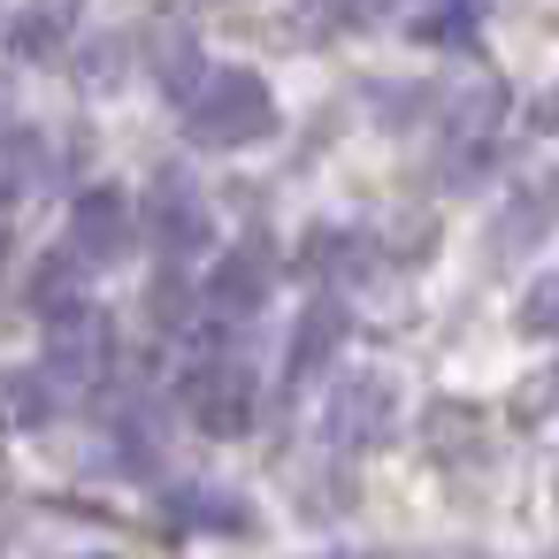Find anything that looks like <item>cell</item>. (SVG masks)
<instances>
[{
	"instance_id": "obj_3",
	"label": "cell",
	"mask_w": 559,
	"mask_h": 559,
	"mask_svg": "<svg viewBox=\"0 0 559 559\" xmlns=\"http://www.w3.org/2000/svg\"><path fill=\"white\" fill-rule=\"evenodd\" d=\"M185 406H192V421H200V429L238 437V429L253 421V376H246V368H230V360H215V368L185 376Z\"/></svg>"
},
{
	"instance_id": "obj_9",
	"label": "cell",
	"mask_w": 559,
	"mask_h": 559,
	"mask_svg": "<svg viewBox=\"0 0 559 559\" xmlns=\"http://www.w3.org/2000/svg\"><path fill=\"white\" fill-rule=\"evenodd\" d=\"M9 39H16V55H55L70 39V9H24V24Z\"/></svg>"
},
{
	"instance_id": "obj_8",
	"label": "cell",
	"mask_w": 559,
	"mask_h": 559,
	"mask_svg": "<svg viewBox=\"0 0 559 559\" xmlns=\"http://www.w3.org/2000/svg\"><path fill=\"white\" fill-rule=\"evenodd\" d=\"M261 299H269V269H261L253 253H246V261H223V276H215V307H223V314H253Z\"/></svg>"
},
{
	"instance_id": "obj_2",
	"label": "cell",
	"mask_w": 559,
	"mask_h": 559,
	"mask_svg": "<svg viewBox=\"0 0 559 559\" xmlns=\"http://www.w3.org/2000/svg\"><path fill=\"white\" fill-rule=\"evenodd\" d=\"M391 421H399L391 376H360V383H345V391L330 399V437H337L345 452H376V444L391 437Z\"/></svg>"
},
{
	"instance_id": "obj_7",
	"label": "cell",
	"mask_w": 559,
	"mask_h": 559,
	"mask_svg": "<svg viewBox=\"0 0 559 559\" xmlns=\"http://www.w3.org/2000/svg\"><path fill=\"white\" fill-rule=\"evenodd\" d=\"M337 345H345V314H337V307H314V314H307V330L292 337V376H314Z\"/></svg>"
},
{
	"instance_id": "obj_4",
	"label": "cell",
	"mask_w": 559,
	"mask_h": 559,
	"mask_svg": "<svg viewBox=\"0 0 559 559\" xmlns=\"http://www.w3.org/2000/svg\"><path fill=\"white\" fill-rule=\"evenodd\" d=\"M123 238H131V200L123 192H78V207H70V253H85V261H116L123 253Z\"/></svg>"
},
{
	"instance_id": "obj_5",
	"label": "cell",
	"mask_w": 559,
	"mask_h": 559,
	"mask_svg": "<svg viewBox=\"0 0 559 559\" xmlns=\"http://www.w3.org/2000/svg\"><path fill=\"white\" fill-rule=\"evenodd\" d=\"M154 238L169 253H200L207 246V207L192 200V185H177V177L154 185Z\"/></svg>"
},
{
	"instance_id": "obj_6",
	"label": "cell",
	"mask_w": 559,
	"mask_h": 559,
	"mask_svg": "<svg viewBox=\"0 0 559 559\" xmlns=\"http://www.w3.org/2000/svg\"><path fill=\"white\" fill-rule=\"evenodd\" d=\"M47 414H55V383H47V376H32V368L0 376V429H32V421H47Z\"/></svg>"
},
{
	"instance_id": "obj_1",
	"label": "cell",
	"mask_w": 559,
	"mask_h": 559,
	"mask_svg": "<svg viewBox=\"0 0 559 559\" xmlns=\"http://www.w3.org/2000/svg\"><path fill=\"white\" fill-rule=\"evenodd\" d=\"M185 123H192L200 146H261V139L276 131V100H269L261 78L215 70V78H200V85L185 93Z\"/></svg>"
},
{
	"instance_id": "obj_10",
	"label": "cell",
	"mask_w": 559,
	"mask_h": 559,
	"mask_svg": "<svg viewBox=\"0 0 559 559\" xmlns=\"http://www.w3.org/2000/svg\"><path fill=\"white\" fill-rule=\"evenodd\" d=\"M521 330H536V337H559V276H544V284L528 292V307H521Z\"/></svg>"
}]
</instances>
